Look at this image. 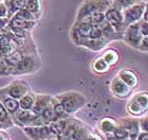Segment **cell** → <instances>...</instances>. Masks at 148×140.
<instances>
[{
	"label": "cell",
	"instance_id": "d4e9b609",
	"mask_svg": "<svg viewBox=\"0 0 148 140\" xmlns=\"http://www.w3.org/2000/svg\"><path fill=\"white\" fill-rule=\"evenodd\" d=\"M0 123L3 125V128H10L11 125H13L12 118L9 112L5 109V107L3 106V104L0 102Z\"/></svg>",
	"mask_w": 148,
	"mask_h": 140
},
{
	"label": "cell",
	"instance_id": "8992f818",
	"mask_svg": "<svg viewBox=\"0 0 148 140\" xmlns=\"http://www.w3.org/2000/svg\"><path fill=\"white\" fill-rule=\"evenodd\" d=\"M23 132L32 140H51L56 136L51 130L50 125H40V126L29 125V126H23Z\"/></svg>",
	"mask_w": 148,
	"mask_h": 140
},
{
	"label": "cell",
	"instance_id": "b9f144b4",
	"mask_svg": "<svg viewBox=\"0 0 148 140\" xmlns=\"http://www.w3.org/2000/svg\"><path fill=\"white\" fill-rule=\"evenodd\" d=\"M2 128H3V125L0 123V130H2Z\"/></svg>",
	"mask_w": 148,
	"mask_h": 140
},
{
	"label": "cell",
	"instance_id": "f6af8a7d",
	"mask_svg": "<svg viewBox=\"0 0 148 140\" xmlns=\"http://www.w3.org/2000/svg\"><path fill=\"white\" fill-rule=\"evenodd\" d=\"M4 1H6V0H4Z\"/></svg>",
	"mask_w": 148,
	"mask_h": 140
},
{
	"label": "cell",
	"instance_id": "ee69618b",
	"mask_svg": "<svg viewBox=\"0 0 148 140\" xmlns=\"http://www.w3.org/2000/svg\"><path fill=\"white\" fill-rule=\"evenodd\" d=\"M1 1H4V0H0V2H1Z\"/></svg>",
	"mask_w": 148,
	"mask_h": 140
},
{
	"label": "cell",
	"instance_id": "3957f363",
	"mask_svg": "<svg viewBox=\"0 0 148 140\" xmlns=\"http://www.w3.org/2000/svg\"><path fill=\"white\" fill-rule=\"evenodd\" d=\"M122 36H123L124 41H126L127 45H129L130 47H132V48H134L136 50L140 49V46H141L143 38L147 37V36H144L142 34L141 30H140L139 21L126 27Z\"/></svg>",
	"mask_w": 148,
	"mask_h": 140
},
{
	"label": "cell",
	"instance_id": "4fadbf2b",
	"mask_svg": "<svg viewBox=\"0 0 148 140\" xmlns=\"http://www.w3.org/2000/svg\"><path fill=\"white\" fill-rule=\"evenodd\" d=\"M117 78H120L122 81L125 83V84L130 87L131 89H134V88L138 87V85H139V77L136 74V72L133 71V70H130V69H122L116 75Z\"/></svg>",
	"mask_w": 148,
	"mask_h": 140
},
{
	"label": "cell",
	"instance_id": "83f0119b",
	"mask_svg": "<svg viewBox=\"0 0 148 140\" xmlns=\"http://www.w3.org/2000/svg\"><path fill=\"white\" fill-rule=\"evenodd\" d=\"M17 50V46L14 41L0 46V57H9Z\"/></svg>",
	"mask_w": 148,
	"mask_h": 140
},
{
	"label": "cell",
	"instance_id": "7402d4cb",
	"mask_svg": "<svg viewBox=\"0 0 148 140\" xmlns=\"http://www.w3.org/2000/svg\"><path fill=\"white\" fill-rule=\"evenodd\" d=\"M92 70L96 74H104L110 70V66L102 59V56H99L95 59L92 63Z\"/></svg>",
	"mask_w": 148,
	"mask_h": 140
},
{
	"label": "cell",
	"instance_id": "ba28073f",
	"mask_svg": "<svg viewBox=\"0 0 148 140\" xmlns=\"http://www.w3.org/2000/svg\"><path fill=\"white\" fill-rule=\"evenodd\" d=\"M3 92H5L6 94L13 99L19 100L20 98L27 94L28 92L31 91L30 86L25 81L23 80H16V81L12 82L9 86H6L4 89H1Z\"/></svg>",
	"mask_w": 148,
	"mask_h": 140
},
{
	"label": "cell",
	"instance_id": "f35d334b",
	"mask_svg": "<svg viewBox=\"0 0 148 140\" xmlns=\"http://www.w3.org/2000/svg\"><path fill=\"white\" fill-rule=\"evenodd\" d=\"M86 140H103L102 136L99 134H93V133H91V134L88 136V138H87Z\"/></svg>",
	"mask_w": 148,
	"mask_h": 140
},
{
	"label": "cell",
	"instance_id": "52a82bcc",
	"mask_svg": "<svg viewBox=\"0 0 148 140\" xmlns=\"http://www.w3.org/2000/svg\"><path fill=\"white\" fill-rule=\"evenodd\" d=\"M39 66L38 59L34 55H23L21 59L19 61L14 67V71L12 74L14 75H21L31 73V72L37 70Z\"/></svg>",
	"mask_w": 148,
	"mask_h": 140
},
{
	"label": "cell",
	"instance_id": "cb8c5ba5",
	"mask_svg": "<svg viewBox=\"0 0 148 140\" xmlns=\"http://www.w3.org/2000/svg\"><path fill=\"white\" fill-rule=\"evenodd\" d=\"M35 101V94L33 92H28L27 94L20 98L18 100L19 102V108L20 109H25V110H32L33 104Z\"/></svg>",
	"mask_w": 148,
	"mask_h": 140
},
{
	"label": "cell",
	"instance_id": "ab89813d",
	"mask_svg": "<svg viewBox=\"0 0 148 140\" xmlns=\"http://www.w3.org/2000/svg\"><path fill=\"white\" fill-rule=\"evenodd\" d=\"M141 20H143V21H145V22H148V10L146 9L145 11H144V13H143V15H142V19Z\"/></svg>",
	"mask_w": 148,
	"mask_h": 140
},
{
	"label": "cell",
	"instance_id": "4dcf8cb0",
	"mask_svg": "<svg viewBox=\"0 0 148 140\" xmlns=\"http://www.w3.org/2000/svg\"><path fill=\"white\" fill-rule=\"evenodd\" d=\"M87 21H89L93 26H99L101 23L105 21V13H97L91 16Z\"/></svg>",
	"mask_w": 148,
	"mask_h": 140
},
{
	"label": "cell",
	"instance_id": "ac0fdd59",
	"mask_svg": "<svg viewBox=\"0 0 148 140\" xmlns=\"http://www.w3.org/2000/svg\"><path fill=\"white\" fill-rule=\"evenodd\" d=\"M91 133L92 132L90 131L89 128H86L79 121H77L73 130V133L71 135V140H86Z\"/></svg>",
	"mask_w": 148,
	"mask_h": 140
},
{
	"label": "cell",
	"instance_id": "74e56055",
	"mask_svg": "<svg viewBox=\"0 0 148 140\" xmlns=\"http://www.w3.org/2000/svg\"><path fill=\"white\" fill-rule=\"evenodd\" d=\"M136 140H148V132H140L138 136H136Z\"/></svg>",
	"mask_w": 148,
	"mask_h": 140
},
{
	"label": "cell",
	"instance_id": "2e32d148",
	"mask_svg": "<svg viewBox=\"0 0 148 140\" xmlns=\"http://www.w3.org/2000/svg\"><path fill=\"white\" fill-rule=\"evenodd\" d=\"M126 109L128 114L132 117H142V116H145L147 114L148 107L143 106L141 103H139L134 98H131L129 100V102L127 103Z\"/></svg>",
	"mask_w": 148,
	"mask_h": 140
},
{
	"label": "cell",
	"instance_id": "d6a6232c",
	"mask_svg": "<svg viewBox=\"0 0 148 140\" xmlns=\"http://www.w3.org/2000/svg\"><path fill=\"white\" fill-rule=\"evenodd\" d=\"M139 125H140V130L142 132H148V120L146 115L142 116L141 119H139Z\"/></svg>",
	"mask_w": 148,
	"mask_h": 140
},
{
	"label": "cell",
	"instance_id": "d590c367",
	"mask_svg": "<svg viewBox=\"0 0 148 140\" xmlns=\"http://www.w3.org/2000/svg\"><path fill=\"white\" fill-rule=\"evenodd\" d=\"M3 17H8V8H6L5 2L1 1L0 2V18H3Z\"/></svg>",
	"mask_w": 148,
	"mask_h": 140
},
{
	"label": "cell",
	"instance_id": "e575fe53",
	"mask_svg": "<svg viewBox=\"0 0 148 140\" xmlns=\"http://www.w3.org/2000/svg\"><path fill=\"white\" fill-rule=\"evenodd\" d=\"M139 26H140V30L142 32V34L144 35V36H148V22L140 20Z\"/></svg>",
	"mask_w": 148,
	"mask_h": 140
},
{
	"label": "cell",
	"instance_id": "bcb514c9",
	"mask_svg": "<svg viewBox=\"0 0 148 140\" xmlns=\"http://www.w3.org/2000/svg\"><path fill=\"white\" fill-rule=\"evenodd\" d=\"M5 140H8V139H5Z\"/></svg>",
	"mask_w": 148,
	"mask_h": 140
},
{
	"label": "cell",
	"instance_id": "7a4b0ae2",
	"mask_svg": "<svg viewBox=\"0 0 148 140\" xmlns=\"http://www.w3.org/2000/svg\"><path fill=\"white\" fill-rule=\"evenodd\" d=\"M55 98L62 103V105L64 106V108L69 116L76 114L79 109H82L86 105L87 103L86 97L84 96L83 93L75 90L59 93Z\"/></svg>",
	"mask_w": 148,
	"mask_h": 140
},
{
	"label": "cell",
	"instance_id": "f1b7e54d",
	"mask_svg": "<svg viewBox=\"0 0 148 140\" xmlns=\"http://www.w3.org/2000/svg\"><path fill=\"white\" fill-rule=\"evenodd\" d=\"M14 71L13 67L5 57H0V77L2 75H10Z\"/></svg>",
	"mask_w": 148,
	"mask_h": 140
},
{
	"label": "cell",
	"instance_id": "7c38bea8",
	"mask_svg": "<svg viewBox=\"0 0 148 140\" xmlns=\"http://www.w3.org/2000/svg\"><path fill=\"white\" fill-rule=\"evenodd\" d=\"M36 116L37 115H35L32 110H25V109L19 108L13 115V117H14V121L17 124L21 125V126H29V125H31L33 123Z\"/></svg>",
	"mask_w": 148,
	"mask_h": 140
},
{
	"label": "cell",
	"instance_id": "30bf717a",
	"mask_svg": "<svg viewBox=\"0 0 148 140\" xmlns=\"http://www.w3.org/2000/svg\"><path fill=\"white\" fill-rule=\"evenodd\" d=\"M110 91L114 97H116L119 99H125L131 94L132 89L128 87L120 78H113L111 80L110 83Z\"/></svg>",
	"mask_w": 148,
	"mask_h": 140
},
{
	"label": "cell",
	"instance_id": "60d3db41",
	"mask_svg": "<svg viewBox=\"0 0 148 140\" xmlns=\"http://www.w3.org/2000/svg\"><path fill=\"white\" fill-rule=\"evenodd\" d=\"M6 137H8V136H6L3 132H0V140H5Z\"/></svg>",
	"mask_w": 148,
	"mask_h": 140
},
{
	"label": "cell",
	"instance_id": "e0dca14e",
	"mask_svg": "<svg viewBox=\"0 0 148 140\" xmlns=\"http://www.w3.org/2000/svg\"><path fill=\"white\" fill-rule=\"evenodd\" d=\"M0 92H2L0 94V102L2 103L3 106L5 107V109L9 112L10 115H14V114L19 109L18 100L13 99V98L9 97L5 92H3L1 89H0Z\"/></svg>",
	"mask_w": 148,
	"mask_h": 140
},
{
	"label": "cell",
	"instance_id": "44dd1931",
	"mask_svg": "<svg viewBox=\"0 0 148 140\" xmlns=\"http://www.w3.org/2000/svg\"><path fill=\"white\" fill-rule=\"evenodd\" d=\"M51 105H52L53 112L55 114V117L57 120H59V119H67L70 117L67 114V112L65 110L64 106L62 105V103L59 102L55 97H52V99H51Z\"/></svg>",
	"mask_w": 148,
	"mask_h": 140
},
{
	"label": "cell",
	"instance_id": "f546056e",
	"mask_svg": "<svg viewBox=\"0 0 148 140\" xmlns=\"http://www.w3.org/2000/svg\"><path fill=\"white\" fill-rule=\"evenodd\" d=\"M12 17H15V18H19V19H25V20H32V21H33V20H37V19L35 18V16L33 15L29 10L25 9V8L17 11Z\"/></svg>",
	"mask_w": 148,
	"mask_h": 140
},
{
	"label": "cell",
	"instance_id": "4316f807",
	"mask_svg": "<svg viewBox=\"0 0 148 140\" xmlns=\"http://www.w3.org/2000/svg\"><path fill=\"white\" fill-rule=\"evenodd\" d=\"M142 0H112L111 2V6L116 8L117 10H121V11H124V10L128 9L130 6H132L133 4L140 2Z\"/></svg>",
	"mask_w": 148,
	"mask_h": 140
},
{
	"label": "cell",
	"instance_id": "5bb4252c",
	"mask_svg": "<svg viewBox=\"0 0 148 140\" xmlns=\"http://www.w3.org/2000/svg\"><path fill=\"white\" fill-rule=\"evenodd\" d=\"M52 97L49 94H35V101L32 107V112L35 115H40L45 110L46 107L50 105Z\"/></svg>",
	"mask_w": 148,
	"mask_h": 140
},
{
	"label": "cell",
	"instance_id": "484cf974",
	"mask_svg": "<svg viewBox=\"0 0 148 140\" xmlns=\"http://www.w3.org/2000/svg\"><path fill=\"white\" fill-rule=\"evenodd\" d=\"M39 116H40V118L42 119V121L45 122V124L46 125H49L51 122L56 121V120H57L56 117H55V114H54V112H53L51 103H50V105L48 106V107L45 108V110H43Z\"/></svg>",
	"mask_w": 148,
	"mask_h": 140
},
{
	"label": "cell",
	"instance_id": "6da1fadb",
	"mask_svg": "<svg viewBox=\"0 0 148 140\" xmlns=\"http://www.w3.org/2000/svg\"><path fill=\"white\" fill-rule=\"evenodd\" d=\"M110 6V0H85L77 10L75 21H87L94 14L105 13Z\"/></svg>",
	"mask_w": 148,
	"mask_h": 140
},
{
	"label": "cell",
	"instance_id": "7bdbcfd3",
	"mask_svg": "<svg viewBox=\"0 0 148 140\" xmlns=\"http://www.w3.org/2000/svg\"><path fill=\"white\" fill-rule=\"evenodd\" d=\"M122 140H130V139H128V138H126V139H122Z\"/></svg>",
	"mask_w": 148,
	"mask_h": 140
},
{
	"label": "cell",
	"instance_id": "d6986e66",
	"mask_svg": "<svg viewBox=\"0 0 148 140\" xmlns=\"http://www.w3.org/2000/svg\"><path fill=\"white\" fill-rule=\"evenodd\" d=\"M4 2L8 8V17L11 18L17 11L25 9L27 0H6Z\"/></svg>",
	"mask_w": 148,
	"mask_h": 140
},
{
	"label": "cell",
	"instance_id": "277c9868",
	"mask_svg": "<svg viewBox=\"0 0 148 140\" xmlns=\"http://www.w3.org/2000/svg\"><path fill=\"white\" fill-rule=\"evenodd\" d=\"M147 9V2L145 1H140V2L133 4L128 9L123 11V19L125 27L136 23L142 19V15L144 11Z\"/></svg>",
	"mask_w": 148,
	"mask_h": 140
},
{
	"label": "cell",
	"instance_id": "9c48e42d",
	"mask_svg": "<svg viewBox=\"0 0 148 140\" xmlns=\"http://www.w3.org/2000/svg\"><path fill=\"white\" fill-rule=\"evenodd\" d=\"M119 126H120L119 120H115V119L111 118V117L103 118L99 123V131L105 135V137L107 138V140L114 139V134H115V132H116Z\"/></svg>",
	"mask_w": 148,
	"mask_h": 140
},
{
	"label": "cell",
	"instance_id": "9a60e30c",
	"mask_svg": "<svg viewBox=\"0 0 148 140\" xmlns=\"http://www.w3.org/2000/svg\"><path fill=\"white\" fill-rule=\"evenodd\" d=\"M108 39L106 37L102 38H87L85 41H82V44L79 46L84 47V48H87L89 50H92L94 52H97V51H101L106 47V45L108 44Z\"/></svg>",
	"mask_w": 148,
	"mask_h": 140
},
{
	"label": "cell",
	"instance_id": "ffe728a7",
	"mask_svg": "<svg viewBox=\"0 0 148 140\" xmlns=\"http://www.w3.org/2000/svg\"><path fill=\"white\" fill-rule=\"evenodd\" d=\"M25 9L35 16L36 19H39L42 14V0H27Z\"/></svg>",
	"mask_w": 148,
	"mask_h": 140
},
{
	"label": "cell",
	"instance_id": "8d00e7d4",
	"mask_svg": "<svg viewBox=\"0 0 148 140\" xmlns=\"http://www.w3.org/2000/svg\"><path fill=\"white\" fill-rule=\"evenodd\" d=\"M139 51H141V52H145V53L148 51V36L147 37L143 38L142 43H141V46H140Z\"/></svg>",
	"mask_w": 148,
	"mask_h": 140
},
{
	"label": "cell",
	"instance_id": "8fae6325",
	"mask_svg": "<svg viewBox=\"0 0 148 140\" xmlns=\"http://www.w3.org/2000/svg\"><path fill=\"white\" fill-rule=\"evenodd\" d=\"M119 122L128 132V138L130 140H136L138 134L141 132L139 125V119H136V117H132V118H122L119 120Z\"/></svg>",
	"mask_w": 148,
	"mask_h": 140
},
{
	"label": "cell",
	"instance_id": "836d02e7",
	"mask_svg": "<svg viewBox=\"0 0 148 140\" xmlns=\"http://www.w3.org/2000/svg\"><path fill=\"white\" fill-rule=\"evenodd\" d=\"M9 20H10L9 17H3V18H0V34L3 33L4 31H6Z\"/></svg>",
	"mask_w": 148,
	"mask_h": 140
},
{
	"label": "cell",
	"instance_id": "1f68e13d",
	"mask_svg": "<svg viewBox=\"0 0 148 140\" xmlns=\"http://www.w3.org/2000/svg\"><path fill=\"white\" fill-rule=\"evenodd\" d=\"M102 37H105L102 32V29L99 28V26H93L92 31H91V34H90L89 38H102Z\"/></svg>",
	"mask_w": 148,
	"mask_h": 140
},
{
	"label": "cell",
	"instance_id": "603a6c76",
	"mask_svg": "<svg viewBox=\"0 0 148 140\" xmlns=\"http://www.w3.org/2000/svg\"><path fill=\"white\" fill-rule=\"evenodd\" d=\"M102 59L105 61L107 64H108L110 67L112 66L116 65L117 63H119V59H120V55H119V53H117L116 50L114 49H107L104 51L102 55Z\"/></svg>",
	"mask_w": 148,
	"mask_h": 140
},
{
	"label": "cell",
	"instance_id": "5b68a950",
	"mask_svg": "<svg viewBox=\"0 0 148 140\" xmlns=\"http://www.w3.org/2000/svg\"><path fill=\"white\" fill-rule=\"evenodd\" d=\"M105 19L109 25L115 30L120 35L123 34L124 30L126 29L124 25L123 11L117 10L116 8L110 6L105 12Z\"/></svg>",
	"mask_w": 148,
	"mask_h": 140
}]
</instances>
